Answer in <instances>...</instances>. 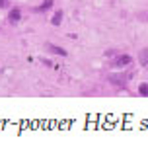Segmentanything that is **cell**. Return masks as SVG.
<instances>
[{
	"instance_id": "cell-1",
	"label": "cell",
	"mask_w": 148,
	"mask_h": 152,
	"mask_svg": "<svg viewBox=\"0 0 148 152\" xmlns=\"http://www.w3.org/2000/svg\"><path fill=\"white\" fill-rule=\"evenodd\" d=\"M129 64H131V57H129V55H121V57L113 58L111 66L113 68H123V66H129Z\"/></svg>"
},
{
	"instance_id": "cell-2",
	"label": "cell",
	"mask_w": 148,
	"mask_h": 152,
	"mask_svg": "<svg viewBox=\"0 0 148 152\" xmlns=\"http://www.w3.org/2000/svg\"><path fill=\"white\" fill-rule=\"evenodd\" d=\"M8 20H10V22H12V23H18L20 20H22V12H20L18 8H14L12 12L8 14Z\"/></svg>"
},
{
	"instance_id": "cell-3",
	"label": "cell",
	"mask_w": 148,
	"mask_h": 152,
	"mask_svg": "<svg viewBox=\"0 0 148 152\" xmlns=\"http://www.w3.org/2000/svg\"><path fill=\"white\" fill-rule=\"evenodd\" d=\"M49 51L53 55H58V57H66L68 55V51H64L63 47H58V45H49Z\"/></svg>"
},
{
	"instance_id": "cell-4",
	"label": "cell",
	"mask_w": 148,
	"mask_h": 152,
	"mask_svg": "<svg viewBox=\"0 0 148 152\" xmlns=\"http://www.w3.org/2000/svg\"><path fill=\"white\" fill-rule=\"evenodd\" d=\"M61 22H63V12L58 10V12H55V16H53V20H51V23H53V26H61Z\"/></svg>"
},
{
	"instance_id": "cell-5",
	"label": "cell",
	"mask_w": 148,
	"mask_h": 152,
	"mask_svg": "<svg viewBox=\"0 0 148 152\" xmlns=\"http://www.w3.org/2000/svg\"><path fill=\"white\" fill-rule=\"evenodd\" d=\"M140 64H142V66H146V64H148V49H142V51H140Z\"/></svg>"
},
{
	"instance_id": "cell-6",
	"label": "cell",
	"mask_w": 148,
	"mask_h": 152,
	"mask_svg": "<svg viewBox=\"0 0 148 152\" xmlns=\"http://www.w3.org/2000/svg\"><path fill=\"white\" fill-rule=\"evenodd\" d=\"M51 6H53V0H45V2H43V4H41L37 10H39V12H45V10H49Z\"/></svg>"
},
{
	"instance_id": "cell-7",
	"label": "cell",
	"mask_w": 148,
	"mask_h": 152,
	"mask_svg": "<svg viewBox=\"0 0 148 152\" xmlns=\"http://www.w3.org/2000/svg\"><path fill=\"white\" fill-rule=\"evenodd\" d=\"M139 94L146 98V96H148V84H140L139 86Z\"/></svg>"
},
{
	"instance_id": "cell-8",
	"label": "cell",
	"mask_w": 148,
	"mask_h": 152,
	"mask_svg": "<svg viewBox=\"0 0 148 152\" xmlns=\"http://www.w3.org/2000/svg\"><path fill=\"white\" fill-rule=\"evenodd\" d=\"M6 4V2H4V0H0V8H2V6H4Z\"/></svg>"
}]
</instances>
